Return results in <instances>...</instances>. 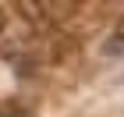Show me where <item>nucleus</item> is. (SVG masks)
Returning <instances> with one entry per match:
<instances>
[{
	"label": "nucleus",
	"instance_id": "nucleus-3",
	"mask_svg": "<svg viewBox=\"0 0 124 117\" xmlns=\"http://www.w3.org/2000/svg\"><path fill=\"white\" fill-rule=\"evenodd\" d=\"M4 29H7V7H0V36H4Z\"/></svg>",
	"mask_w": 124,
	"mask_h": 117
},
{
	"label": "nucleus",
	"instance_id": "nucleus-2",
	"mask_svg": "<svg viewBox=\"0 0 124 117\" xmlns=\"http://www.w3.org/2000/svg\"><path fill=\"white\" fill-rule=\"evenodd\" d=\"M0 117H32V114H29V110H18V107H4Z\"/></svg>",
	"mask_w": 124,
	"mask_h": 117
},
{
	"label": "nucleus",
	"instance_id": "nucleus-1",
	"mask_svg": "<svg viewBox=\"0 0 124 117\" xmlns=\"http://www.w3.org/2000/svg\"><path fill=\"white\" fill-rule=\"evenodd\" d=\"M110 43H114V46H110V53H121V50H124V18L117 21V32H114V39H110Z\"/></svg>",
	"mask_w": 124,
	"mask_h": 117
}]
</instances>
